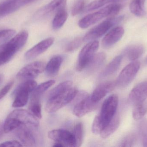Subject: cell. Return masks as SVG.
Here are the masks:
<instances>
[{
    "label": "cell",
    "instance_id": "obj_25",
    "mask_svg": "<svg viewBox=\"0 0 147 147\" xmlns=\"http://www.w3.org/2000/svg\"><path fill=\"white\" fill-rule=\"evenodd\" d=\"M146 0H133L129 4V9L132 14L138 17H142L146 14L144 9Z\"/></svg>",
    "mask_w": 147,
    "mask_h": 147
},
{
    "label": "cell",
    "instance_id": "obj_12",
    "mask_svg": "<svg viewBox=\"0 0 147 147\" xmlns=\"http://www.w3.org/2000/svg\"><path fill=\"white\" fill-rule=\"evenodd\" d=\"M33 126H34L24 124L16 129L17 137L25 146L34 147L36 145L35 135L32 129Z\"/></svg>",
    "mask_w": 147,
    "mask_h": 147
},
{
    "label": "cell",
    "instance_id": "obj_3",
    "mask_svg": "<svg viewBox=\"0 0 147 147\" xmlns=\"http://www.w3.org/2000/svg\"><path fill=\"white\" fill-rule=\"evenodd\" d=\"M78 93L76 88L71 87L66 91L47 98L45 106L48 113H54L73 101Z\"/></svg>",
    "mask_w": 147,
    "mask_h": 147
},
{
    "label": "cell",
    "instance_id": "obj_1",
    "mask_svg": "<svg viewBox=\"0 0 147 147\" xmlns=\"http://www.w3.org/2000/svg\"><path fill=\"white\" fill-rule=\"evenodd\" d=\"M28 33L22 30L0 45V66L10 61L26 43Z\"/></svg>",
    "mask_w": 147,
    "mask_h": 147
},
{
    "label": "cell",
    "instance_id": "obj_10",
    "mask_svg": "<svg viewBox=\"0 0 147 147\" xmlns=\"http://www.w3.org/2000/svg\"><path fill=\"white\" fill-rule=\"evenodd\" d=\"M45 64L42 61L32 62L22 68L16 77L21 79L32 80L45 71Z\"/></svg>",
    "mask_w": 147,
    "mask_h": 147
},
{
    "label": "cell",
    "instance_id": "obj_24",
    "mask_svg": "<svg viewBox=\"0 0 147 147\" xmlns=\"http://www.w3.org/2000/svg\"><path fill=\"white\" fill-rule=\"evenodd\" d=\"M120 123V118L116 114L111 121L106 126L100 133V136L103 139H106L112 135L118 129Z\"/></svg>",
    "mask_w": 147,
    "mask_h": 147
},
{
    "label": "cell",
    "instance_id": "obj_27",
    "mask_svg": "<svg viewBox=\"0 0 147 147\" xmlns=\"http://www.w3.org/2000/svg\"><path fill=\"white\" fill-rule=\"evenodd\" d=\"M55 81L50 80L45 82L37 86L34 90L32 92L31 98L40 99L41 96L50 87L55 84Z\"/></svg>",
    "mask_w": 147,
    "mask_h": 147
},
{
    "label": "cell",
    "instance_id": "obj_13",
    "mask_svg": "<svg viewBox=\"0 0 147 147\" xmlns=\"http://www.w3.org/2000/svg\"><path fill=\"white\" fill-rule=\"evenodd\" d=\"M8 117L14 120L20 125L22 124H30L38 127L39 122L37 117H35L30 111L23 109H17L11 112Z\"/></svg>",
    "mask_w": 147,
    "mask_h": 147
},
{
    "label": "cell",
    "instance_id": "obj_2",
    "mask_svg": "<svg viewBox=\"0 0 147 147\" xmlns=\"http://www.w3.org/2000/svg\"><path fill=\"white\" fill-rule=\"evenodd\" d=\"M122 6L120 3H111L92 14L86 16L80 20L78 25L82 28H86L108 16H114L120 12Z\"/></svg>",
    "mask_w": 147,
    "mask_h": 147
},
{
    "label": "cell",
    "instance_id": "obj_4",
    "mask_svg": "<svg viewBox=\"0 0 147 147\" xmlns=\"http://www.w3.org/2000/svg\"><path fill=\"white\" fill-rule=\"evenodd\" d=\"M124 19L123 16H112L102 22L88 31L83 38L84 41H92L101 38L114 26L118 24Z\"/></svg>",
    "mask_w": 147,
    "mask_h": 147
},
{
    "label": "cell",
    "instance_id": "obj_20",
    "mask_svg": "<svg viewBox=\"0 0 147 147\" xmlns=\"http://www.w3.org/2000/svg\"><path fill=\"white\" fill-rule=\"evenodd\" d=\"M106 55L103 52L96 54L85 69L89 74H92L98 70L104 63Z\"/></svg>",
    "mask_w": 147,
    "mask_h": 147
},
{
    "label": "cell",
    "instance_id": "obj_22",
    "mask_svg": "<svg viewBox=\"0 0 147 147\" xmlns=\"http://www.w3.org/2000/svg\"><path fill=\"white\" fill-rule=\"evenodd\" d=\"M122 59V55H118L115 57L101 73L100 77L104 78L114 74L119 69Z\"/></svg>",
    "mask_w": 147,
    "mask_h": 147
},
{
    "label": "cell",
    "instance_id": "obj_7",
    "mask_svg": "<svg viewBox=\"0 0 147 147\" xmlns=\"http://www.w3.org/2000/svg\"><path fill=\"white\" fill-rule=\"evenodd\" d=\"M118 102L117 95L113 94L107 98L103 103L101 111L98 114L103 129L108 125L116 114Z\"/></svg>",
    "mask_w": 147,
    "mask_h": 147
},
{
    "label": "cell",
    "instance_id": "obj_35",
    "mask_svg": "<svg viewBox=\"0 0 147 147\" xmlns=\"http://www.w3.org/2000/svg\"><path fill=\"white\" fill-rule=\"evenodd\" d=\"M136 137L134 134L131 133L126 135L121 141V147H132L136 142Z\"/></svg>",
    "mask_w": 147,
    "mask_h": 147
},
{
    "label": "cell",
    "instance_id": "obj_11",
    "mask_svg": "<svg viewBox=\"0 0 147 147\" xmlns=\"http://www.w3.org/2000/svg\"><path fill=\"white\" fill-rule=\"evenodd\" d=\"M48 136L55 142H59L64 146H76L75 138L73 133L63 129H54L48 133Z\"/></svg>",
    "mask_w": 147,
    "mask_h": 147
},
{
    "label": "cell",
    "instance_id": "obj_6",
    "mask_svg": "<svg viewBox=\"0 0 147 147\" xmlns=\"http://www.w3.org/2000/svg\"><path fill=\"white\" fill-rule=\"evenodd\" d=\"M78 96L73 110V114L77 117H82L94 111L98 107L99 102H93L87 92L81 91Z\"/></svg>",
    "mask_w": 147,
    "mask_h": 147
},
{
    "label": "cell",
    "instance_id": "obj_42",
    "mask_svg": "<svg viewBox=\"0 0 147 147\" xmlns=\"http://www.w3.org/2000/svg\"><path fill=\"white\" fill-rule=\"evenodd\" d=\"M53 147H64V146L61 144V143H59V142H56V143H54V145L53 146Z\"/></svg>",
    "mask_w": 147,
    "mask_h": 147
},
{
    "label": "cell",
    "instance_id": "obj_5",
    "mask_svg": "<svg viewBox=\"0 0 147 147\" xmlns=\"http://www.w3.org/2000/svg\"><path fill=\"white\" fill-rule=\"evenodd\" d=\"M37 86V83L33 79L27 80L20 85L13 92L15 99L12 106L18 108L25 106L28 102L29 95Z\"/></svg>",
    "mask_w": 147,
    "mask_h": 147
},
{
    "label": "cell",
    "instance_id": "obj_26",
    "mask_svg": "<svg viewBox=\"0 0 147 147\" xmlns=\"http://www.w3.org/2000/svg\"><path fill=\"white\" fill-rule=\"evenodd\" d=\"M68 17V14L65 8L58 11L55 15L53 21V29H59L66 22Z\"/></svg>",
    "mask_w": 147,
    "mask_h": 147
},
{
    "label": "cell",
    "instance_id": "obj_40",
    "mask_svg": "<svg viewBox=\"0 0 147 147\" xmlns=\"http://www.w3.org/2000/svg\"><path fill=\"white\" fill-rule=\"evenodd\" d=\"M142 130V144L143 146L147 147V127L143 129Z\"/></svg>",
    "mask_w": 147,
    "mask_h": 147
},
{
    "label": "cell",
    "instance_id": "obj_31",
    "mask_svg": "<svg viewBox=\"0 0 147 147\" xmlns=\"http://www.w3.org/2000/svg\"><path fill=\"white\" fill-rule=\"evenodd\" d=\"M73 135L76 142L75 147H80L83 143L84 135V126L81 123H79L74 126Z\"/></svg>",
    "mask_w": 147,
    "mask_h": 147
},
{
    "label": "cell",
    "instance_id": "obj_30",
    "mask_svg": "<svg viewBox=\"0 0 147 147\" xmlns=\"http://www.w3.org/2000/svg\"><path fill=\"white\" fill-rule=\"evenodd\" d=\"M40 99L31 98L29 104V111L38 119H41L42 117L41 113V105Z\"/></svg>",
    "mask_w": 147,
    "mask_h": 147
},
{
    "label": "cell",
    "instance_id": "obj_34",
    "mask_svg": "<svg viewBox=\"0 0 147 147\" xmlns=\"http://www.w3.org/2000/svg\"><path fill=\"white\" fill-rule=\"evenodd\" d=\"M84 41L83 38L81 37H77L72 40L68 43L65 47V51L68 52L73 51L78 49L81 45L82 42Z\"/></svg>",
    "mask_w": 147,
    "mask_h": 147
},
{
    "label": "cell",
    "instance_id": "obj_19",
    "mask_svg": "<svg viewBox=\"0 0 147 147\" xmlns=\"http://www.w3.org/2000/svg\"><path fill=\"white\" fill-rule=\"evenodd\" d=\"M22 7L20 0H5L0 3V17L10 14Z\"/></svg>",
    "mask_w": 147,
    "mask_h": 147
},
{
    "label": "cell",
    "instance_id": "obj_28",
    "mask_svg": "<svg viewBox=\"0 0 147 147\" xmlns=\"http://www.w3.org/2000/svg\"><path fill=\"white\" fill-rule=\"evenodd\" d=\"M147 113V102H145L136 104L133 110V117L135 120L142 119Z\"/></svg>",
    "mask_w": 147,
    "mask_h": 147
},
{
    "label": "cell",
    "instance_id": "obj_29",
    "mask_svg": "<svg viewBox=\"0 0 147 147\" xmlns=\"http://www.w3.org/2000/svg\"><path fill=\"white\" fill-rule=\"evenodd\" d=\"M73 83L72 81H67L59 84L55 88L49 92L47 96V98L54 96L56 95L63 93L72 87Z\"/></svg>",
    "mask_w": 147,
    "mask_h": 147
},
{
    "label": "cell",
    "instance_id": "obj_36",
    "mask_svg": "<svg viewBox=\"0 0 147 147\" xmlns=\"http://www.w3.org/2000/svg\"><path fill=\"white\" fill-rule=\"evenodd\" d=\"M16 34L14 29H6L0 30V41H6L13 37Z\"/></svg>",
    "mask_w": 147,
    "mask_h": 147
},
{
    "label": "cell",
    "instance_id": "obj_44",
    "mask_svg": "<svg viewBox=\"0 0 147 147\" xmlns=\"http://www.w3.org/2000/svg\"><path fill=\"white\" fill-rule=\"evenodd\" d=\"M126 1V0H119V2H121L123 1Z\"/></svg>",
    "mask_w": 147,
    "mask_h": 147
},
{
    "label": "cell",
    "instance_id": "obj_15",
    "mask_svg": "<svg viewBox=\"0 0 147 147\" xmlns=\"http://www.w3.org/2000/svg\"><path fill=\"white\" fill-rule=\"evenodd\" d=\"M54 39L50 37L45 39L33 47L25 54V58L27 60L33 59L46 51L53 44Z\"/></svg>",
    "mask_w": 147,
    "mask_h": 147
},
{
    "label": "cell",
    "instance_id": "obj_41",
    "mask_svg": "<svg viewBox=\"0 0 147 147\" xmlns=\"http://www.w3.org/2000/svg\"><path fill=\"white\" fill-rule=\"evenodd\" d=\"M3 132H4V129H3V123L2 122L0 121V138L2 135Z\"/></svg>",
    "mask_w": 147,
    "mask_h": 147
},
{
    "label": "cell",
    "instance_id": "obj_9",
    "mask_svg": "<svg viewBox=\"0 0 147 147\" xmlns=\"http://www.w3.org/2000/svg\"><path fill=\"white\" fill-rule=\"evenodd\" d=\"M140 67L139 61H132L126 66L117 77L115 83L116 86L120 88H125L134 79Z\"/></svg>",
    "mask_w": 147,
    "mask_h": 147
},
{
    "label": "cell",
    "instance_id": "obj_43",
    "mask_svg": "<svg viewBox=\"0 0 147 147\" xmlns=\"http://www.w3.org/2000/svg\"><path fill=\"white\" fill-rule=\"evenodd\" d=\"M3 81V76L2 74H0V85L2 84Z\"/></svg>",
    "mask_w": 147,
    "mask_h": 147
},
{
    "label": "cell",
    "instance_id": "obj_21",
    "mask_svg": "<svg viewBox=\"0 0 147 147\" xmlns=\"http://www.w3.org/2000/svg\"><path fill=\"white\" fill-rule=\"evenodd\" d=\"M63 59L61 56H56L51 59L46 65V72L50 77L56 76L59 72L63 62Z\"/></svg>",
    "mask_w": 147,
    "mask_h": 147
},
{
    "label": "cell",
    "instance_id": "obj_23",
    "mask_svg": "<svg viewBox=\"0 0 147 147\" xmlns=\"http://www.w3.org/2000/svg\"><path fill=\"white\" fill-rule=\"evenodd\" d=\"M144 50V46L142 45H134L128 47L125 49L124 54L129 60L136 61L142 56Z\"/></svg>",
    "mask_w": 147,
    "mask_h": 147
},
{
    "label": "cell",
    "instance_id": "obj_14",
    "mask_svg": "<svg viewBox=\"0 0 147 147\" xmlns=\"http://www.w3.org/2000/svg\"><path fill=\"white\" fill-rule=\"evenodd\" d=\"M67 0H53L47 5L40 9L36 14L38 18L47 17L58 11L65 8Z\"/></svg>",
    "mask_w": 147,
    "mask_h": 147
},
{
    "label": "cell",
    "instance_id": "obj_17",
    "mask_svg": "<svg viewBox=\"0 0 147 147\" xmlns=\"http://www.w3.org/2000/svg\"><path fill=\"white\" fill-rule=\"evenodd\" d=\"M124 33V29L121 26L115 27L105 36L102 41V46L109 48L120 40Z\"/></svg>",
    "mask_w": 147,
    "mask_h": 147
},
{
    "label": "cell",
    "instance_id": "obj_38",
    "mask_svg": "<svg viewBox=\"0 0 147 147\" xmlns=\"http://www.w3.org/2000/svg\"><path fill=\"white\" fill-rule=\"evenodd\" d=\"M14 84V81H10L0 91V100L2 99L8 93Z\"/></svg>",
    "mask_w": 147,
    "mask_h": 147
},
{
    "label": "cell",
    "instance_id": "obj_45",
    "mask_svg": "<svg viewBox=\"0 0 147 147\" xmlns=\"http://www.w3.org/2000/svg\"><path fill=\"white\" fill-rule=\"evenodd\" d=\"M146 62L147 63V58H146Z\"/></svg>",
    "mask_w": 147,
    "mask_h": 147
},
{
    "label": "cell",
    "instance_id": "obj_18",
    "mask_svg": "<svg viewBox=\"0 0 147 147\" xmlns=\"http://www.w3.org/2000/svg\"><path fill=\"white\" fill-rule=\"evenodd\" d=\"M116 86L115 82L107 81L97 86L92 92L91 98L93 102H99L107 94L113 91Z\"/></svg>",
    "mask_w": 147,
    "mask_h": 147
},
{
    "label": "cell",
    "instance_id": "obj_33",
    "mask_svg": "<svg viewBox=\"0 0 147 147\" xmlns=\"http://www.w3.org/2000/svg\"><path fill=\"white\" fill-rule=\"evenodd\" d=\"M86 0H75L71 8V14L73 16L81 13L86 8Z\"/></svg>",
    "mask_w": 147,
    "mask_h": 147
},
{
    "label": "cell",
    "instance_id": "obj_8",
    "mask_svg": "<svg viewBox=\"0 0 147 147\" xmlns=\"http://www.w3.org/2000/svg\"><path fill=\"white\" fill-rule=\"evenodd\" d=\"M99 42L96 40L89 41L81 49L79 54L76 70L82 71L85 69L93 56L96 54L99 47Z\"/></svg>",
    "mask_w": 147,
    "mask_h": 147
},
{
    "label": "cell",
    "instance_id": "obj_32",
    "mask_svg": "<svg viewBox=\"0 0 147 147\" xmlns=\"http://www.w3.org/2000/svg\"><path fill=\"white\" fill-rule=\"evenodd\" d=\"M113 3V0H94L89 3L85 8L86 12L96 10L104 7L107 4Z\"/></svg>",
    "mask_w": 147,
    "mask_h": 147
},
{
    "label": "cell",
    "instance_id": "obj_16",
    "mask_svg": "<svg viewBox=\"0 0 147 147\" xmlns=\"http://www.w3.org/2000/svg\"><path fill=\"white\" fill-rule=\"evenodd\" d=\"M147 98V81H144L136 85L130 91L129 101L136 104L146 101Z\"/></svg>",
    "mask_w": 147,
    "mask_h": 147
},
{
    "label": "cell",
    "instance_id": "obj_39",
    "mask_svg": "<svg viewBox=\"0 0 147 147\" xmlns=\"http://www.w3.org/2000/svg\"><path fill=\"white\" fill-rule=\"evenodd\" d=\"M23 146L22 144L20 143L17 141H10L3 142L0 144L1 147H22Z\"/></svg>",
    "mask_w": 147,
    "mask_h": 147
},
{
    "label": "cell",
    "instance_id": "obj_37",
    "mask_svg": "<svg viewBox=\"0 0 147 147\" xmlns=\"http://www.w3.org/2000/svg\"><path fill=\"white\" fill-rule=\"evenodd\" d=\"M102 129L103 127L98 114L94 118L92 127V130L93 133L97 135L100 134Z\"/></svg>",
    "mask_w": 147,
    "mask_h": 147
}]
</instances>
